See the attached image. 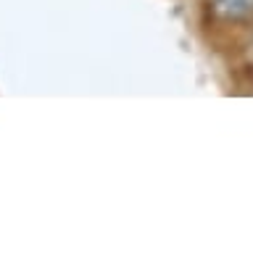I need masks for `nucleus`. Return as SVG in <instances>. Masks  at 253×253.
Returning a JSON list of instances; mask_svg holds the SVG:
<instances>
[{"label":"nucleus","instance_id":"nucleus-1","mask_svg":"<svg viewBox=\"0 0 253 253\" xmlns=\"http://www.w3.org/2000/svg\"><path fill=\"white\" fill-rule=\"evenodd\" d=\"M213 8L224 19H245L253 13V0H213Z\"/></svg>","mask_w":253,"mask_h":253}]
</instances>
